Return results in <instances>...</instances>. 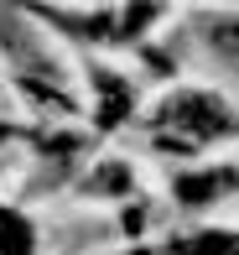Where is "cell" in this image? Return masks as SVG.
Instances as JSON below:
<instances>
[{"instance_id":"obj_1","label":"cell","mask_w":239,"mask_h":255,"mask_svg":"<svg viewBox=\"0 0 239 255\" xmlns=\"http://www.w3.org/2000/svg\"><path fill=\"white\" fill-rule=\"evenodd\" d=\"M166 125H182L187 135H219V130H229V110H224L219 99H208V94H187V99H172L166 104Z\"/></svg>"},{"instance_id":"obj_2","label":"cell","mask_w":239,"mask_h":255,"mask_svg":"<svg viewBox=\"0 0 239 255\" xmlns=\"http://www.w3.org/2000/svg\"><path fill=\"white\" fill-rule=\"evenodd\" d=\"M37 235H31V219H21L16 208H0V255H31Z\"/></svg>"},{"instance_id":"obj_3","label":"cell","mask_w":239,"mask_h":255,"mask_svg":"<svg viewBox=\"0 0 239 255\" xmlns=\"http://www.w3.org/2000/svg\"><path fill=\"white\" fill-rule=\"evenodd\" d=\"M229 182H234V172H213V177H187V182H177V188H182L187 203H203L208 188H229Z\"/></svg>"},{"instance_id":"obj_4","label":"cell","mask_w":239,"mask_h":255,"mask_svg":"<svg viewBox=\"0 0 239 255\" xmlns=\"http://www.w3.org/2000/svg\"><path fill=\"white\" fill-rule=\"evenodd\" d=\"M0 141H5V125H0Z\"/></svg>"}]
</instances>
